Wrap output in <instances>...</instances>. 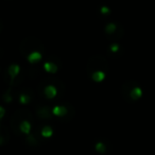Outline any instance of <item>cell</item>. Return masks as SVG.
<instances>
[{
    "mask_svg": "<svg viewBox=\"0 0 155 155\" xmlns=\"http://www.w3.org/2000/svg\"><path fill=\"white\" fill-rule=\"evenodd\" d=\"M45 46L43 41L35 36H28L20 43L19 51L24 58H28L33 52H44Z\"/></svg>",
    "mask_w": 155,
    "mask_h": 155,
    "instance_id": "6da1fadb",
    "label": "cell"
},
{
    "mask_svg": "<svg viewBox=\"0 0 155 155\" xmlns=\"http://www.w3.org/2000/svg\"><path fill=\"white\" fill-rule=\"evenodd\" d=\"M121 95L127 101H137L142 95V91L139 85L133 80L127 81L122 85Z\"/></svg>",
    "mask_w": 155,
    "mask_h": 155,
    "instance_id": "7a4b0ae2",
    "label": "cell"
},
{
    "mask_svg": "<svg viewBox=\"0 0 155 155\" xmlns=\"http://www.w3.org/2000/svg\"><path fill=\"white\" fill-rule=\"evenodd\" d=\"M25 120H28L31 123H33L32 113L27 108H19L10 118V127H11L12 131H14L15 133H19V124Z\"/></svg>",
    "mask_w": 155,
    "mask_h": 155,
    "instance_id": "3957f363",
    "label": "cell"
},
{
    "mask_svg": "<svg viewBox=\"0 0 155 155\" xmlns=\"http://www.w3.org/2000/svg\"><path fill=\"white\" fill-rule=\"evenodd\" d=\"M96 71H103L104 73H107L108 71V63L106 58L101 55L91 56L86 64V72L88 75H91Z\"/></svg>",
    "mask_w": 155,
    "mask_h": 155,
    "instance_id": "277c9868",
    "label": "cell"
},
{
    "mask_svg": "<svg viewBox=\"0 0 155 155\" xmlns=\"http://www.w3.org/2000/svg\"><path fill=\"white\" fill-rule=\"evenodd\" d=\"M104 31H105V35L107 39H110L112 43H117L123 36V33H124L122 27L119 25L113 24V22L106 25Z\"/></svg>",
    "mask_w": 155,
    "mask_h": 155,
    "instance_id": "5b68a950",
    "label": "cell"
},
{
    "mask_svg": "<svg viewBox=\"0 0 155 155\" xmlns=\"http://www.w3.org/2000/svg\"><path fill=\"white\" fill-rule=\"evenodd\" d=\"M51 114H52V110L49 107V106L46 105H41L36 107V115L38 118L41 119H50L51 118Z\"/></svg>",
    "mask_w": 155,
    "mask_h": 155,
    "instance_id": "8992f818",
    "label": "cell"
},
{
    "mask_svg": "<svg viewBox=\"0 0 155 155\" xmlns=\"http://www.w3.org/2000/svg\"><path fill=\"white\" fill-rule=\"evenodd\" d=\"M44 68L50 73H55L58 70V58H49V61L44 64Z\"/></svg>",
    "mask_w": 155,
    "mask_h": 155,
    "instance_id": "52a82bcc",
    "label": "cell"
},
{
    "mask_svg": "<svg viewBox=\"0 0 155 155\" xmlns=\"http://www.w3.org/2000/svg\"><path fill=\"white\" fill-rule=\"evenodd\" d=\"M10 139V132L8 127L0 123V146H5L9 142Z\"/></svg>",
    "mask_w": 155,
    "mask_h": 155,
    "instance_id": "ba28073f",
    "label": "cell"
},
{
    "mask_svg": "<svg viewBox=\"0 0 155 155\" xmlns=\"http://www.w3.org/2000/svg\"><path fill=\"white\" fill-rule=\"evenodd\" d=\"M33 99V91L30 89H25L24 91L19 94V101L22 104H27Z\"/></svg>",
    "mask_w": 155,
    "mask_h": 155,
    "instance_id": "9c48e42d",
    "label": "cell"
},
{
    "mask_svg": "<svg viewBox=\"0 0 155 155\" xmlns=\"http://www.w3.org/2000/svg\"><path fill=\"white\" fill-rule=\"evenodd\" d=\"M31 129H32V123H31L30 121H28V120L22 121V122L19 124V131L21 132V133H24V134H27V135H29V134H30Z\"/></svg>",
    "mask_w": 155,
    "mask_h": 155,
    "instance_id": "30bf717a",
    "label": "cell"
},
{
    "mask_svg": "<svg viewBox=\"0 0 155 155\" xmlns=\"http://www.w3.org/2000/svg\"><path fill=\"white\" fill-rule=\"evenodd\" d=\"M8 73H9V75L11 77V79H12L11 83H12L16 79L18 73H19V66H18V65H11V66L9 67V69H8Z\"/></svg>",
    "mask_w": 155,
    "mask_h": 155,
    "instance_id": "8fae6325",
    "label": "cell"
},
{
    "mask_svg": "<svg viewBox=\"0 0 155 155\" xmlns=\"http://www.w3.org/2000/svg\"><path fill=\"white\" fill-rule=\"evenodd\" d=\"M105 75H106V73H104L103 71H96V72H94L93 74L91 75V78L95 82H101L104 78H105Z\"/></svg>",
    "mask_w": 155,
    "mask_h": 155,
    "instance_id": "7c38bea8",
    "label": "cell"
},
{
    "mask_svg": "<svg viewBox=\"0 0 155 155\" xmlns=\"http://www.w3.org/2000/svg\"><path fill=\"white\" fill-rule=\"evenodd\" d=\"M41 58V52H33V53H31L30 55L28 56L29 62H31V63L38 62Z\"/></svg>",
    "mask_w": 155,
    "mask_h": 155,
    "instance_id": "4fadbf2b",
    "label": "cell"
},
{
    "mask_svg": "<svg viewBox=\"0 0 155 155\" xmlns=\"http://www.w3.org/2000/svg\"><path fill=\"white\" fill-rule=\"evenodd\" d=\"M26 141H27V143H28L29 146H32V147H35V146H37V144L39 143L38 139H37L34 135H29L28 137L26 138Z\"/></svg>",
    "mask_w": 155,
    "mask_h": 155,
    "instance_id": "5bb4252c",
    "label": "cell"
},
{
    "mask_svg": "<svg viewBox=\"0 0 155 155\" xmlns=\"http://www.w3.org/2000/svg\"><path fill=\"white\" fill-rule=\"evenodd\" d=\"M95 149H96V151H97V152H99V153H105L106 146L104 144V142L99 141V142H97V143H96Z\"/></svg>",
    "mask_w": 155,
    "mask_h": 155,
    "instance_id": "9a60e30c",
    "label": "cell"
},
{
    "mask_svg": "<svg viewBox=\"0 0 155 155\" xmlns=\"http://www.w3.org/2000/svg\"><path fill=\"white\" fill-rule=\"evenodd\" d=\"M52 133H53V131H52L51 127H48V125H46V127H44L43 129H41V135H43L44 137H50V136L52 135Z\"/></svg>",
    "mask_w": 155,
    "mask_h": 155,
    "instance_id": "2e32d148",
    "label": "cell"
},
{
    "mask_svg": "<svg viewBox=\"0 0 155 155\" xmlns=\"http://www.w3.org/2000/svg\"><path fill=\"white\" fill-rule=\"evenodd\" d=\"M11 88L9 89V91H7V93L3 95V100H5V102H11L12 101V99H13V97L11 96Z\"/></svg>",
    "mask_w": 155,
    "mask_h": 155,
    "instance_id": "e0dca14e",
    "label": "cell"
},
{
    "mask_svg": "<svg viewBox=\"0 0 155 155\" xmlns=\"http://www.w3.org/2000/svg\"><path fill=\"white\" fill-rule=\"evenodd\" d=\"M119 45H118V43H110V50L112 52H118L119 51Z\"/></svg>",
    "mask_w": 155,
    "mask_h": 155,
    "instance_id": "ac0fdd59",
    "label": "cell"
},
{
    "mask_svg": "<svg viewBox=\"0 0 155 155\" xmlns=\"http://www.w3.org/2000/svg\"><path fill=\"white\" fill-rule=\"evenodd\" d=\"M5 110L0 106V119H2V117L5 116Z\"/></svg>",
    "mask_w": 155,
    "mask_h": 155,
    "instance_id": "d6986e66",
    "label": "cell"
}]
</instances>
